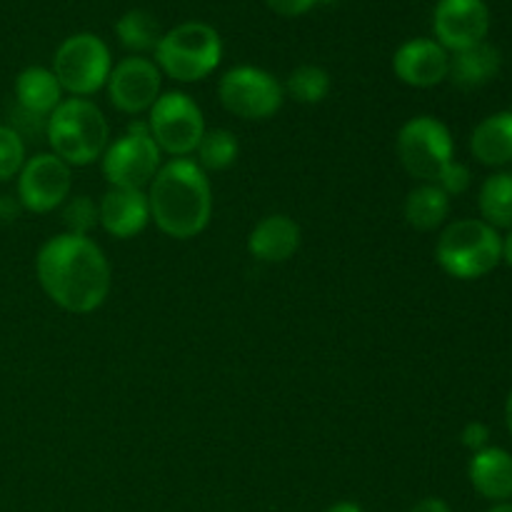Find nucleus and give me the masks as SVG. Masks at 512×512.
I'll list each match as a JSON object with an SVG mask.
<instances>
[{
  "label": "nucleus",
  "instance_id": "12",
  "mask_svg": "<svg viewBox=\"0 0 512 512\" xmlns=\"http://www.w3.org/2000/svg\"><path fill=\"white\" fill-rule=\"evenodd\" d=\"M160 85H163V73L153 60L143 55H130L120 60L108 78V98L120 113L140 115L155 105L160 98Z\"/></svg>",
  "mask_w": 512,
  "mask_h": 512
},
{
  "label": "nucleus",
  "instance_id": "24",
  "mask_svg": "<svg viewBox=\"0 0 512 512\" xmlns=\"http://www.w3.org/2000/svg\"><path fill=\"white\" fill-rule=\"evenodd\" d=\"M195 153H198V165L203 170H225L238 158V138L225 128L205 130Z\"/></svg>",
  "mask_w": 512,
  "mask_h": 512
},
{
  "label": "nucleus",
  "instance_id": "6",
  "mask_svg": "<svg viewBox=\"0 0 512 512\" xmlns=\"http://www.w3.org/2000/svg\"><path fill=\"white\" fill-rule=\"evenodd\" d=\"M395 150L403 168L415 180L438 183L440 173L453 163L455 145L448 125L430 115H418L400 128Z\"/></svg>",
  "mask_w": 512,
  "mask_h": 512
},
{
  "label": "nucleus",
  "instance_id": "29",
  "mask_svg": "<svg viewBox=\"0 0 512 512\" xmlns=\"http://www.w3.org/2000/svg\"><path fill=\"white\" fill-rule=\"evenodd\" d=\"M460 443L465 445L468 450H473V453H480V450L490 448V428L485 423H468L463 428V433H460Z\"/></svg>",
  "mask_w": 512,
  "mask_h": 512
},
{
  "label": "nucleus",
  "instance_id": "14",
  "mask_svg": "<svg viewBox=\"0 0 512 512\" xmlns=\"http://www.w3.org/2000/svg\"><path fill=\"white\" fill-rule=\"evenodd\" d=\"M393 70L405 85L433 88V85H440L448 78L450 55L438 40L415 38L395 50Z\"/></svg>",
  "mask_w": 512,
  "mask_h": 512
},
{
  "label": "nucleus",
  "instance_id": "31",
  "mask_svg": "<svg viewBox=\"0 0 512 512\" xmlns=\"http://www.w3.org/2000/svg\"><path fill=\"white\" fill-rule=\"evenodd\" d=\"M410 512H453V510H450V505L445 503V500L423 498V500H418V503L413 505V510H410Z\"/></svg>",
  "mask_w": 512,
  "mask_h": 512
},
{
  "label": "nucleus",
  "instance_id": "33",
  "mask_svg": "<svg viewBox=\"0 0 512 512\" xmlns=\"http://www.w3.org/2000/svg\"><path fill=\"white\" fill-rule=\"evenodd\" d=\"M325 512H365L363 508H360L358 503H350V500H343V503H335V505H330L328 510Z\"/></svg>",
  "mask_w": 512,
  "mask_h": 512
},
{
  "label": "nucleus",
  "instance_id": "30",
  "mask_svg": "<svg viewBox=\"0 0 512 512\" xmlns=\"http://www.w3.org/2000/svg\"><path fill=\"white\" fill-rule=\"evenodd\" d=\"M268 8L273 13L285 15V18H295V15H303L308 13L313 5H318V0H265Z\"/></svg>",
  "mask_w": 512,
  "mask_h": 512
},
{
  "label": "nucleus",
  "instance_id": "20",
  "mask_svg": "<svg viewBox=\"0 0 512 512\" xmlns=\"http://www.w3.org/2000/svg\"><path fill=\"white\" fill-rule=\"evenodd\" d=\"M500 65H503L500 50L490 43H478L473 45V48L453 53L448 78L453 80V85H458L460 90H475L483 88L485 83H490V80L500 73Z\"/></svg>",
  "mask_w": 512,
  "mask_h": 512
},
{
  "label": "nucleus",
  "instance_id": "16",
  "mask_svg": "<svg viewBox=\"0 0 512 512\" xmlns=\"http://www.w3.org/2000/svg\"><path fill=\"white\" fill-rule=\"evenodd\" d=\"M300 225L283 213L268 215L260 220L248 235V250L260 263H285L300 248Z\"/></svg>",
  "mask_w": 512,
  "mask_h": 512
},
{
  "label": "nucleus",
  "instance_id": "19",
  "mask_svg": "<svg viewBox=\"0 0 512 512\" xmlns=\"http://www.w3.org/2000/svg\"><path fill=\"white\" fill-rule=\"evenodd\" d=\"M470 150L475 160L490 168H503L512 163V110L490 115L470 135Z\"/></svg>",
  "mask_w": 512,
  "mask_h": 512
},
{
  "label": "nucleus",
  "instance_id": "34",
  "mask_svg": "<svg viewBox=\"0 0 512 512\" xmlns=\"http://www.w3.org/2000/svg\"><path fill=\"white\" fill-rule=\"evenodd\" d=\"M503 260L512 268V230L503 238Z\"/></svg>",
  "mask_w": 512,
  "mask_h": 512
},
{
  "label": "nucleus",
  "instance_id": "23",
  "mask_svg": "<svg viewBox=\"0 0 512 512\" xmlns=\"http://www.w3.org/2000/svg\"><path fill=\"white\" fill-rule=\"evenodd\" d=\"M115 33L118 40L133 53H150V50L158 48L160 38H163V30L160 23L148 13V10L133 8L125 15H120V20L115 23Z\"/></svg>",
  "mask_w": 512,
  "mask_h": 512
},
{
  "label": "nucleus",
  "instance_id": "4",
  "mask_svg": "<svg viewBox=\"0 0 512 512\" xmlns=\"http://www.w3.org/2000/svg\"><path fill=\"white\" fill-rule=\"evenodd\" d=\"M435 258L453 278L478 280L493 273L503 260V238L485 220H455L440 233Z\"/></svg>",
  "mask_w": 512,
  "mask_h": 512
},
{
  "label": "nucleus",
  "instance_id": "25",
  "mask_svg": "<svg viewBox=\"0 0 512 512\" xmlns=\"http://www.w3.org/2000/svg\"><path fill=\"white\" fill-rule=\"evenodd\" d=\"M288 93L293 95L298 103H323L330 93L328 70H323L320 65H300V68H295L293 73H290Z\"/></svg>",
  "mask_w": 512,
  "mask_h": 512
},
{
  "label": "nucleus",
  "instance_id": "26",
  "mask_svg": "<svg viewBox=\"0 0 512 512\" xmlns=\"http://www.w3.org/2000/svg\"><path fill=\"white\" fill-rule=\"evenodd\" d=\"M25 165V143L18 130L0 125V183L15 178Z\"/></svg>",
  "mask_w": 512,
  "mask_h": 512
},
{
  "label": "nucleus",
  "instance_id": "35",
  "mask_svg": "<svg viewBox=\"0 0 512 512\" xmlns=\"http://www.w3.org/2000/svg\"><path fill=\"white\" fill-rule=\"evenodd\" d=\"M505 423H508V430H510V435H512V393H510L508 403H505Z\"/></svg>",
  "mask_w": 512,
  "mask_h": 512
},
{
  "label": "nucleus",
  "instance_id": "8",
  "mask_svg": "<svg viewBox=\"0 0 512 512\" xmlns=\"http://www.w3.org/2000/svg\"><path fill=\"white\" fill-rule=\"evenodd\" d=\"M148 113V130L163 153L173 158H188L198 150L205 135V118L190 95L178 90L163 93Z\"/></svg>",
  "mask_w": 512,
  "mask_h": 512
},
{
  "label": "nucleus",
  "instance_id": "3",
  "mask_svg": "<svg viewBox=\"0 0 512 512\" xmlns=\"http://www.w3.org/2000/svg\"><path fill=\"white\" fill-rule=\"evenodd\" d=\"M45 135L53 155L68 165H90L103 158L110 128L103 110L88 98H68L50 113Z\"/></svg>",
  "mask_w": 512,
  "mask_h": 512
},
{
  "label": "nucleus",
  "instance_id": "2",
  "mask_svg": "<svg viewBox=\"0 0 512 512\" xmlns=\"http://www.w3.org/2000/svg\"><path fill=\"white\" fill-rule=\"evenodd\" d=\"M148 208L160 233L175 240L200 235L213 215V190L205 170L188 158L165 163L150 180Z\"/></svg>",
  "mask_w": 512,
  "mask_h": 512
},
{
  "label": "nucleus",
  "instance_id": "10",
  "mask_svg": "<svg viewBox=\"0 0 512 512\" xmlns=\"http://www.w3.org/2000/svg\"><path fill=\"white\" fill-rule=\"evenodd\" d=\"M220 103L243 120H268L280 110L285 90L278 80L253 65L228 70L218 83Z\"/></svg>",
  "mask_w": 512,
  "mask_h": 512
},
{
  "label": "nucleus",
  "instance_id": "36",
  "mask_svg": "<svg viewBox=\"0 0 512 512\" xmlns=\"http://www.w3.org/2000/svg\"><path fill=\"white\" fill-rule=\"evenodd\" d=\"M488 512H512V503H495Z\"/></svg>",
  "mask_w": 512,
  "mask_h": 512
},
{
  "label": "nucleus",
  "instance_id": "13",
  "mask_svg": "<svg viewBox=\"0 0 512 512\" xmlns=\"http://www.w3.org/2000/svg\"><path fill=\"white\" fill-rule=\"evenodd\" d=\"M433 30L435 40L453 53L485 43L490 30L488 5L485 0H438Z\"/></svg>",
  "mask_w": 512,
  "mask_h": 512
},
{
  "label": "nucleus",
  "instance_id": "5",
  "mask_svg": "<svg viewBox=\"0 0 512 512\" xmlns=\"http://www.w3.org/2000/svg\"><path fill=\"white\" fill-rule=\"evenodd\" d=\"M223 58V40L218 30L200 20L178 25L160 38L155 48V65L160 73L178 83H198L208 78Z\"/></svg>",
  "mask_w": 512,
  "mask_h": 512
},
{
  "label": "nucleus",
  "instance_id": "38",
  "mask_svg": "<svg viewBox=\"0 0 512 512\" xmlns=\"http://www.w3.org/2000/svg\"><path fill=\"white\" fill-rule=\"evenodd\" d=\"M510 110H512V108H510Z\"/></svg>",
  "mask_w": 512,
  "mask_h": 512
},
{
  "label": "nucleus",
  "instance_id": "11",
  "mask_svg": "<svg viewBox=\"0 0 512 512\" xmlns=\"http://www.w3.org/2000/svg\"><path fill=\"white\" fill-rule=\"evenodd\" d=\"M70 165L53 153H40L25 160L18 173V200L30 213H50L70 195Z\"/></svg>",
  "mask_w": 512,
  "mask_h": 512
},
{
  "label": "nucleus",
  "instance_id": "15",
  "mask_svg": "<svg viewBox=\"0 0 512 512\" xmlns=\"http://www.w3.org/2000/svg\"><path fill=\"white\" fill-rule=\"evenodd\" d=\"M98 220L113 238H133L150 220L148 195L143 190L110 188L98 205Z\"/></svg>",
  "mask_w": 512,
  "mask_h": 512
},
{
  "label": "nucleus",
  "instance_id": "7",
  "mask_svg": "<svg viewBox=\"0 0 512 512\" xmlns=\"http://www.w3.org/2000/svg\"><path fill=\"white\" fill-rule=\"evenodd\" d=\"M110 70H113V58L108 45L93 33L70 35L55 50L53 73L60 88L68 90L73 98H85L105 88Z\"/></svg>",
  "mask_w": 512,
  "mask_h": 512
},
{
  "label": "nucleus",
  "instance_id": "9",
  "mask_svg": "<svg viewBox=\"0 0 512 512\" xmlns=\"http://www.w3.org/2000/svg\"><path fill=\"white\" fill-rule=\"evenodd\" d=\"M160 170V148L150 135L148 123H130L125 135L110 143L103 153V175L110 188L143 190Z\"/></svg>",
  "mask_w": 512,
  "mask_h": 512
},
{
  "label": "nucleus",
  "instance_id": "1",
  "mask_svg": "<svg viewBox=\"0 0 512 512\" xmlns=\"http://www.w3.org/2000/svg\"><path fill=\"white\" fill-rule=\"evenodd\" d=\"M40 288L68 313H93L110 293V263L88 235L60 233L35 258Z\"/></svg>",
  "mask_w": 512,
  "mask_h": 512
},
{
  "label": "nucleus",
  "instance_id": "32",
  "mask_svg": "<svg viewBox=\"0 0 512 512\" xmlns=\"http://www.w3.org/2000/svg\"><path fill=\"white\" fill-rule=\"evenodd\" d=\"M20 200L18 198H10V195H5V198H0V220H15L20 215Z\"/></svg>",
  "mask_w": 512,
  "mask_h": 512
},
{
  "label": "nucleus",
  "instance_id": "17",
  "mask_svg": "<svg viewBox=\"0 0 512 512\" xmlns=\"http://www.w3.org/2000/svg\"><path fill=\"white\" fill-rule=\"evenodd\" d=\"M473 488L493 503H510L512 498V455L503 448H485L473 453L468 465Z\"/></svg>",
  "mask_w": 512,
  "mask_h": 512
},
{
  "label": "nucleus",
  "instance_id": "21",
  "mask_svg": "<svg viewBox=\"0 0 512 512\" xmlns=\"http://www.w3.org/2000/svg\"><path fill=\"white\" fill-rule=\"evenodd\" d=\"M450 213V198L435 183H423L420 188L410 190L405 198V220L410 228L428 230L440 228Z\"/></svg>",
  "mask_w": 512,
  "mask_h": 512
},
{
  "label": "nucleus",
  "instance_id": "18",
  "mask_svg": "<svg viewBox=\"0 0 512 512\" xmlns=\"http://www.w3.org/2000/svg\"><path fill=\"white\" fill-rule=\"evenodd\" d=\"M15 98L25 115L48 123L50 113L63 103V88L53 70L33 65V68H25L15 80Z\"/></svg>",
  "mask_w": 512,
  "mask_h": 512
},
{
  "label": "nucleus",
  "instance_id": "37",
  "mask_svg": "<svg viewBox=\"0 0 512 512\" xmlns=\"http://www.w3.org/2000/svg\"><path fill=\"white\" fill-rule=\"evenodd\" d=\"M318 3H335V0H318Z\"/></svg>",
  "mask_w": 512,
  "mask_h": 512
},
{
  "label": "nucleus",
  "instance_id": "27",
  "mask_svg": "<svg viewBox=\"0 0 512 512\" xmlns=\"http://www.w3.org/2000/svg\"><path fill=\"white\" fill-rule=\"evenodd\" d=\"M63 223L68 228V233L73 235H88L98 220V205L93 203V198L88 195H75L65 203L63 208Z\"/></svg>",
  "mask_w": 512,
  "mask_h": 512
},
{
  "label": "nucleus",
  "instance_id": "22",
  "mask_svg": "<svg viewBox=\"0 0 512 512\" xmlns=\"http://www.w3.org/2000/svg\"><path fill=\"white\" fill-rule=\"evenodd\" d=\"M480 215L488 225L512 230V173H495L483 183L478 195Z\"/></svg>",
  "mask_w": 512,
  "mask_h": 512
},
{
  "label": "nucleus",
  "instance_id": "28",
  "mask_svg": "<svg viewBox=\"0 0 512 512\" xmlns=\"http://www.w3.org/2000/svg\"><path fill=\"white\" fill-rule=\"evenodd\" d=\"M470 180H473V175H470V170L465 168L463 163H450L448 168L443 170V173H440V178H438V188L443 190L445 195H460V193H465V190L470 188Z\"/></svg>",
  "mask_w": 512,
  "mask_h": 512
}]
</instances>
